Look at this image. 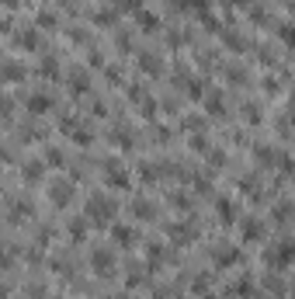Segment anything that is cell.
Masks as SVG:
<instances>
[{
	"label": "cell",
	"mask_w": 295,
	"mask_h": 299,
	"mask_svg": "<svg viewBox=\"0 0 295 299\" xmlns=\"http://www.w3.org/2000/svg\"><path fill=\"white\" fill-rule=\"evenodd\" d=\"M112 216H115V202L108 195H94L87 205V219L97 223V226H112Z\"/></svg>",
	"instance_id": "6da1fadb"
},
{
	"label": "cell",
	"mask_w": 295,
	"mask_h": 299,
	"mask_svg": "<svg viewBox=\"0 0 295 299\" xmlns=\"http://www.w3.org/2000/svg\"><path fill=\"white\" fill-rule=\"evenodd\" d=\"M264 261H268L271 268H285V265H292V261H295V244H292V240L271 244V247L264 250Z\"/></svg>",
	"instance_id": "7a4b0ae2"
},
{
	"label": "cell",
	"mask_w": 295,
	"mask_h": 299,
	"mask_svg": "<svg viewBox=\"0 0 295 299\" xmlns=\"http://www.w3.org/2000/svg\"><path fill=\"white\" fill-rule=\"evenodd\" d=\"M91 261H94V272H97L101 278H108V275L115 272V254L108 250V247H97V250L91 254Z\"/></svg>",
	"instance_id": "3957f363"
},
{
	"label": "cell",
	"mask_w": 295,
	"mask_h": 299,
	"mask_svg": "<svg viewBox=\"0 0 295 299\" xmlns=\"http://www.w3.org/2000/svg\"><path fill=\"white\" fill-rule=\"evenodd\" d=\"M104 184H108V188H129V174L118 167V164H104Z\"/></svg>",
	"instance_id": "277c9868"
},
{
	"label": "cell",
	"mask_w": 295,
	"mask_h": 299,
	"mask_svg": "<svg viewBox=\"0 0 295 299\" xmlns=\"http://www.w3.org/2000/svg\"><path fill=\"white\" fill-rule=\"evenodd\" d=\"M49 199H52L56 205H69V202H73V184L63 181V177H56V184L49 188Z\"/></svg>",
	"instance_id": "5b68a950"
},
{
	"label": "cell",
	"mask_w": 295,
	"mask_h": 299,
	"mask_svg": "<svg viewBox=\"0 0 295 299\" xmlns=\"http://www.w3.org/2000/svg\"><path fill=\"white\" fill-rule=\"evenodd\" d=\"M52 104H56V101H52L49 94H28V98H24V108L31 111V115H45V111H52Z\"/></svg>",
	"instance_id": "8992f818"
},
{
	"label": "cell",
	"mask_w": 295,
	"mask_h": 299,
	"mask_svg": "<svg viewBox=\"0 0 295 299\" xmlns=\"http://www.w3.org/2000/svg\"><path fill=\"white\" fill-rule=\"evenodd\" d=\"M167 237L174 244H191L195 240V226H191V223H174V226L167 230Z\"/></svg>",
	"instance_id": "52a82bcc"
},
{
	"label": "cell",
	"mask_w": 295,
	"mask_h": 299,
	"mask_svg": "<svg viewBox=\"0 0 295 299\" xmlns=\"http://www.w3.org/2000/svg\"><path fill=\"white\" fill-rule=\"evenodd\" d=\"M240 261V247H215V268H233Z\"/></svg>",
	"instance_id": "ba28073f"
},
{
	"label": "cell",
	"mask_w": 295,
	"mask_h": 299,
	"mask_svg": "<svg viewBox=\"0 0 295 299\" xmlns=\"http://www.w3.org/2000/svg\"><path fill=\"white\" fill-rule=\"evenodd\" d=\"M24 77H28V66H21L18 59H7L4 63V84H18Z\"/></svg>",
	"instance_id": "9c48e42d"
},
{
	"label": "cell",
	"mask_w": 295,
	"mask_h": 299,
	"mask_svg": "<svg viewBox=\"0 0 295 299\" xmlns=\"http://www.w3.org/2000/svg\"><path fill=\"white\" fill-rule=\"evenodd\" d=\"M14 46H18V49H28V52H35V49H39V31H35V28H24V31H18V35H14Z\"/></svg>",
	"instance_id": "30bf717a"
},
{
	"label": "cell",
	"mask_w": 295,
	"mask_h": 299,
	"mask_svg": "<svg viewBox=\"0 0 295 299\" xmlns=\"http://www.w3.org/2000/svg\"><path fill=\"white\" fill-rule=\"evenodd\" d=\"M42 171H45V160H24V167H21V174H24V181L28 184H35L42 177Z\"/></svg>",
	"instance_id": "8fae6325"
},
{
	"label": "cell",
	"mask_w": 295,
	"mask_h": 299,
	"mask_svg": "<svg viewBox=\"0 0 295 299\" xmlns=\"http://www.w3.org/2000/svg\"><path fill=\"white\" fill-rule=\"evenodd\" d=\"M69 87H73V94H84V91H91V77L84 70H73L69 73Z\"/></svg>",
	"instance_id": "7c38bea8"
},
{
	"label": "cell",
	"mask_w": 295,
	"mask_h": 299,
	"mask_svg": "<svg viewBox=\"0 0 295 299\" xmlns=\"http://www.w3.org/2000/svg\"><path fill=\"white\" fill-rule=\"evenodd\" d=\"M112 233H115V244H122V247L136 244V230L132 226H122V223H118V226H112Z\"/></svg>",
	"instance_id": "4fadbf2b"
},
{
	"label": "cell",
	"mask_w": 295,
	"mask_h": 299,
	"mask_svg": "<svg viewBox=\"0 0 295 299\" xmlns=\"http://www.w3.org/2000/svg\"><path fill=\"white\" fill-rule=\"evenodd\" d=\"M87 226H91V219L77 216V219H69V226H66V230H69V237H73V240H84V237H87Z\"/></svg>",
	"instance_id": "5bb4252c"
},
{
	"label": "cell",
	"mask_w": 295,
	"mask_h": 299,
	"mask_svg": "<svg viewBox=\"0 0 295 299\" xmlns=\"http://www.w3.org/2000/svg\"><path fill=\"white\" fill-rule=\"evenodd\" d=\"M261 237H264L261 219H243V240H261Z\"/></svg>",
	"instance_id": "9a60e30c"
},
{
	"label": "cell",
	"mask_w": 295,
	"mask_h": 299,
	"mask_svg": "<svg viewBox=\"0 0 295 299\" xmlns=\"http://www.w3.org/2000/svg\"><path fill=\"white\" fill-rule=\"evenodd\" d=\"M132 216H136V219H153V216H157V209H153V202L139 199V202H132Z\"/></svg>",
	"instance_id": "2e32d148"
},
{
	"label": "cell",
	"mask_w": 295,
	"mask_h": 299,
	"mask_svg": "<svg viewBox=\"0 0 295 299\" xmlns=\"http://www.w3.org/2000/svg\"><path fill=\"white\" fill-rule=\"evenodd\" d=\"M136 21H139L146 31H157V28H160V18H157V14H150L146 7H142V11H136Z\"/></svg>",
	"instance_id": "e0dca14e"
},
{
	"label": "cell",
	"mask_w": 295,
	"mask_h": 299,
	"mask_svg": "<svg viewBox=\"0 0 295 299\" xmlns=\"http://www.w3.org/2000/svg\"><path fill=\"white\" fill-rule=\"evenodd\" d=\"M139 66H142V73H160V56H153V52H139Z\"/></svg>",
	"instance_id": "ac0fdd59"
},
{
	"label": "cell",
	"mask_w": 295,
	"mask_h": 299,
	"mask_svg": "<svg viewBox=\"0 0 295 299\" xmlns=\"http://www.w3.org/2000/svg\"><path fill=\"white\" fill-rule=\"evenodd\" d=\"M39 77H45V80L59 77V63H56L52 56H45V59H42V66H39Z\"/></svg>",
	"instance_id": "d6986e66"
},
{
	"label": "cell",
	"mask_w": 295,
	"mask_h": 299,
	"mask_svg": "<svg viewBox=\"0 0 295 299\" xmlns=\"http://www.w3.org/2000/svg\"><path fill=\"white\" fill-rule=\"evenodd\" d=\"M24 216H31V205H28V202H14V205H11V212H7V219H11V223H21Z\"/></svg>",
	"instance_id": "ffe728a7"
},
{
	"label": "cell",
	"mask_w": 295,
	"mask_h": 299,
	"mask_svg": "<svg viewBox=\"0 0 295 299\" xmlns=\"http://www.w3.org/2000/svg\"><path fill=\"white\" fill-rule=\"evenodd\" d=\"M205 108L212 111V115H219V111H226V101L219 98V91H208V98H205Z\"/></svg>",
	"instance_id": "44dd1931"
},
{
	"label": "cell",
	"mask_w": 295,
	"mask_h": 299,
	"mask_svg": "<svg viewBox=\"0 0 295 299\" xmlns=\"http://www.w3.org/2000/svg\"><path fill=\"white\" fill-rule=\"evenodd\" d=\"M215 212H219V219H223V223H233V216H236L229 199H223V202H219V205H215Z\"/></svg>",
	"instance_id": "7402d4cb"
},
{
	"label": "cell",
	"mask_w": 295,
	"mask_h": 299,
	"mask_svg": "<svg viewBox=\"0 0 295 299\" xmlns=\"http://www.w3.org/2000/svg\"><path fill=\"white\" fill-rule=\"evenodd\" d=\"M42 160H45L49 167H63V164H66V157L59 153V150H56V146H49V150H45V157H42Z\"/></svg>",
	"instance_id": "603a6c76"
},
{
	"label": "cell",
	"mask_w": 295,
	"mask_h": 299,
	"mask_svg": "<svg viewBox=\"0 0 295 299\" xmlns=\"http://www.w3.org/2000/svg\"><path fill=\"white\" fill-rule=\"evenodd\" d=\"M278 35L285 46H295V25H278Z\"/></svg>",
	"instance_id": "cb8c5ba5"
},
{
	"label": "cell",
	"mask_w": 295,
	"mask_h": 299,
	"mask_svg": "<svg viewBox=\"0 0 295 299\" xmlns=\"http://www.w3.org/2000/svg\"><path fill=\"white\" fill-rule=\"evenodd\" d=\"M94 21L97 25H115L118 21V11H101V14H94Z\"/></svg>",
	"instance_id": "d4e9b609"
},
{
	"label": "cell",
	"mask_w": 295,
	"mask_h": 299,
	"mask_svg": "<svg viewBox=\"0 0 295 299\" xmlns=\"http://www.w3.org/2000/svg\"><path fill=\"white\" fill-rule=\"evenodd\" d=\"M226 46H229L233 52H243V49H247V42H240V35H233V31H226Z\"/></svg>",
	"instance_id": "484cf974"
},
{
	"label": "cell",
	"mask_w": 295,
	"mask_h": 299,
	"mask_svg": "<svg viewBox=\"0 0 295 299\" xmlns=\"http://www.w3.org/2000/svg\"><path fill=\"white\" fill-rule=\"evenodd\" d=\"M243 115L250 119V125H257V122H261V108H257V104H243Z\"/></svg>",
	"instance_id": "4316f807"
},
{
	"label": "cell",
	"mask_w": 295,
	"mask_h": 299,
	"mask_svg": "<svg viewBox=\"0 0 295 299\" xmlns=\"http://www.w3.org/2000/svg\"><path fill=\"white\" fill-rule=\"evenodd\" d=\"M264 285H268L271 292H278V296H285V285H281V282H278L274 275H268V278H264Z\"/></svg>",
	"instance_id": "83f0119b"
},
{
	"label": "cell",
	"mask_w": 295,
	"mask_h": 299,
	"mask_svg": "<svg viewBox=\"0 0 295 299\" xmlns=\"http://www.w3.org/2000/svg\"><path fill=\"white\" fill-rule=\"evenodd\" d=\"M236 292H240V296H253V282H250V278H240V282H236Z\"/></svg>",
	"instance_id": "f1b7e54d"
},
{
	"label": "cell",
	"mask_w": 295,
	"mask_h": 299,
	"mask_svg": "<svg viewBox=\"0 0 295 299\" xmlns=\"http://www.w3.org/2000/svg\"><path fill=\"white\" fill-rule=\"evenodd\" d=\"M39 25H42V28H56V14L42 11V14H39Z\"/></svg>",
	"instance_id": "f546056e"
},
{
	"label": "cell",
	"mask_w": 295,
	"mask_h": 299,
	"mask_svg": "<svg viewBox=\"0 0 295 299\" xmlns=\"http://www.w3.org/2000/svg\"><path fill=\"white\" fill-rule=\"evenodd\" d=\"M170 202H174V205H177L181 212H188V209H191V202H188V199H184V195H170Z\"/></svg>",
	"instance_id": "4dcf8cb0"
},
{
	"label": "cell",
	"mask_w": 295,
	"mask_h": 299,
	"mask_svg": "<svg viewBox=\"0 0 295 299\" xmlns=\"http://www.w3.org/2000/svg\"><path fill=\"white\" fill-rule=\"evenodd\" d=\"M191 146L198 150V153H205V150H208V143H205V136H195V139H191Z\"/></svg>",
	"instance_id": "1f68e13d"
},
{
	"label": "cell",
	"mask_w": 295,
	"mask_h": 299,
	"mask_svg": "<svg viewBox=\"0 0 295 299\" xmlns=\"http://www.w3.org/2000/svg\"><path fill=\"white\" fill-rule=\"evenodd\" d=\"M229 80H233V84H243L247 77H243V70H229Z\"/></svg>",
	"instance_id": "d6a6232c"
},
{
	"label": "cell",
	"mask_w": 295,
	"mask_h": 299,
	"mask_svg": "<svg viewBox=\"0 0 295 299\" xmlns=\"http://www.w3.org/2000/svg\"><path fill=\"white\" fill-rule=\"evenodd\" d=\"M205 299H219V296H205Z\"/></svg>",
	"instance_id": "836d02e7"
}]
</instances>
